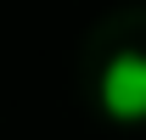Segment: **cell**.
Returning a JSON list of instances; mask_svg holds the SVG:
<instances>
[{
	"label": "cell",
	"instance_id": "6da1fadb",
	"mask_svg": "<svg viewBox=\"0 0 146 140\" xmlns=\"http://www.w3.org/2000/svg\"><path fill=\"white\" fill-rule=\"evenodd\" d=\"M101 106L118 123H141L146 118V56L141 51H124V56L107 62V73H101Z\"/></svg>",
	"mask_w": 146,
	"mask_h": 140
}]
</instances>
